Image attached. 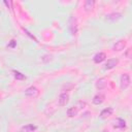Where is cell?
Returning a JSON list of instances; mask_svg holds the SVG:
<instances>
[{
	"mask_svg": "<svg viewBox=\"0 0 132 132\" xmlns=\"http://www.w3.org/2000/svg\"><path fill=\"white\" fill-rule=\"evenodd\" d=\"M77 28H78V26H77V20H76V18H74L73 15H71L70 19H69V31H70V33L72 35H75L77 33Z\"/></svg>",
	"mask_w": 132,
	"mask_h": 132,
	"instance_id": "obj_1",
	"label": "cell"
},
{
	"mask_svg": "<svg viewBox=\"0 0 132 132\" xmlns=\"http://www.w3.org/2000/svg\"><path fill=\"white\" fill-rule=\"evenodd\" d=\"M129 85H130V76H129V74L124 73L121 76V89L125 90L129 87Z\"/></svg>",
	"mask_w": 132,
	"mask_h": 132,
	"instance_id": "obj_2",
	"label": "cell"
},
{
	"mask_svg": "<svg viewBox=\"0 0 132 132\" xmlns=\"http://www.w3.org/2000/svg\"><path fill=\"white\" fill-rule=\"evenodd\" d=\"M39 94V91H38V89L36 88V87H29L26 91H25V95L26 96H29V97H35V96H37Z\"/></svg>",
	"mask_w": 132,
	"mask_h": 132,
	"instance_id": "obj_3",
	"label": "cell"
},
{
	"mask_svg": "<svg viewBox=\"0 0 132 132\" xmlns=\"http://www.w3.org/2000/svg\"><path fill=\"white\" fill-rule=\"evenodd\" d=\"M58 101H59V105L60 106H65L68 103V101H69V95L67 93H62L59 96Z\"/></svg>",
	"mask_w": 132,
	"mask_h": 132,
	"instance_id": "obj_4",
	"label": "cell"
},
{
	"mask_svg": "<svg viewBox=\"0 0 132 132\" xmlns=\"http://www.w3.org/2000/svg\"><path fill=\"white\" fill-rule=\"evenodd\" d=\"M125 46H126V41H125V40H119V41H117V42L113 44L112 50L119 52V51H123V50L125 48Z\"/></svg>",
	"mask_w": 132,
	"mask_h": 132,
	"instance_id": "obj_5",
	"label": "cell"
},
{
	"mask_svg": "<svg viewBox=\"0 0 132 132\" xmlns=\"http://www.w3.org/2000/svg\"><path fill=\"white\" fill-rule=\"evenodd\" d=\"M105 58H106V55H105L104 53H98V54H96V55L94 56V58H93V61H94L95 63L99 64V63L103 62V61L105 60Z\"/></svg>",
	"mask_w": 132,
	"mask_h": 132,
	"instance_id": "obj_6",
	"label": "cell"
},
{
	"mask_svg": "<svg viewBox=\"0 0 132 132\" xmlns=\"http://www.w3.org/2000/svg\"><path fill=\"white\" fill-rule=\"evenodd\" d=\"M94 5H95V1L94 0H86L85 4H84V8H85V10L87 12H89L94 8Z\"/></svg>",
	"mask_w": 132,
	"mask_h": 132,
	"instance_id": "obj_7",
	"label": "cell"
},
{
	"mask_svg": "<svg viewBox=\"0 0 132 132\" xmlns=\"http://www.w3.org/2000/svg\"><path fill=\"white\" fill-rule=\"evenodd\" d=\"M112 111H113V109L111 107H107V108L103 109L100 112V118L101 119H106V118H108V117H110L112 114Z\"/></svg>",
	"mask_w": 132,
	"mask_h": 132,
	"instance_id": "obj_8",
	"label": "cell"
},
{
	"mask_svg": "<svg viewBox=\"0 0 132 132\" xmlns=\"http://www.w3.org/2000/svg\"><path fill=\"white\" fill-rule=\"evenodd\" d=\"M118 63H119L118 59H109V60H107V62L105 64V68L106 69H112L118 65Z\"/></svg>",
	"mask_w": 132,
	"mask_h": 132,
	"instance_id": "obj_9",
	"label": "cell"
},
{
	"mask_svg": "<svg viewBox=\"0 0 132 132\" xmlns=\"http://www.w3.org/2000/svg\"><path fill=\"white\" fill-rule=\"evenodd\" d=\"M104 99H105V96L103 94H97L93 98V103L96 104V105H99L104 101Z\"/></svg>",
	"mask_w": 132,
	"mask_h": 132,
	"instance_id": "obj_10",
	"label": "cell"
},
{
	"mask_svg": "<svg viewBox=\"0 0 132 132\" xmlns=\"http://www.w3.org/2000/svg\"><path fill=\"white\" fill-rule=\"evenodd\" d=\"M36 128H37V127L34 126L33 124H28V125L22 127L21 130H20V132H33V131L36 130Z\"/></svg>",
	"mask_w": 132,
	"mask_h": 132,
	"instance_id": "obj_11",
	"label": "cell"
},
{
	"mask_svg": "<svg viewBox=\"0 0 132 132\" xmlns=\"http://www.w3.org/2000/svg\"><path fill=\"white\" fill-rule=\"evenodd\" d=\"M95 86H96V88H97L98 90L104 89V88L106 87V79H105V78H99V79L96 81Z\"/></svg>",
	"mask_w": 132,
	"mask_h": 132,
	"instance_id": "obj_12",
	"label": "cell"
},
{
	"mask_svg": "<svg viewBox=\"0 0 132 132\" xmlns=\"http://www.w3.org/2000/svg\"><path fill=\"white\" fill-rule=\"evenodd\" d=\"M77 112H78V109L76 108V106H72V107H70V108L67 109V116H68L69 118L75 117V116L77 114Z\"/></svg>",
	"mask_w": 132,
	"mask_h": 132,
	"instance_id": "obj_13",
	"label": "cell"
},
{
	"mask_svg": "<svg viewBox=\"0 0 132 132\" xmlns=\"http://www.w3.org/2000/svg\"><path fill=\"white\" fill-rule=\"evenodd\" d=\"M119 19H121V13H119V12H113V13H110V14L106 15V20H108V21L114 22Z\"/></svg>",
	"mask_w": 132,
	"mask_h": 132,
	"instance_id": "obj_14",
	"label": "cell"
},
{
	"mask_svg": "<svg viewBox=\"0 0 132 132\" xmlns=\"http://www.w3.org/2000/svg\"><path fill=\"white\" fill-rule=\"evenodd\" d=\"M113 127H114V128H121V129H123V128L126 127V123H125L124 120L118 119V121H117V123L113 125Z\"/></svg>",
	"mask_w": 132,
	"mask_h": 132,
	"instance_id": "obj_15",
	"label": "cell"
},
{
	"mask_svg": "<svg viewBox=\"0 0 132 132\" xmlns=\"http://www.w3.org/2000/svg\"><path fill=\"white\" fill-rule=\"evenodd\" d=\"M13 74H14V77H15L16 79H24V78H25V75L22 74V73L19 72V71H13Z\"/></svg>",
	"mask_w": 132,
	"mask_h": 132,
	"instance_id": "obj_16",
	"label": "cell"
},
{
	"mask_svg": "<svg viewBox=\"0 0 132 132\" xmlns=\"http://www.w3.org/2000/svg\"><path fill=\"white\" fill-rule=\"evenodd\" d=\"M76 108L79 110V109H82V108H85V106H86V102H82V101H79L76 105Z\"/></svg>",
	"mask_w": 132,
	"mask_h": 132,
	"instance_id": "obj_17",
	"label": "cell"
}]
</instances>
